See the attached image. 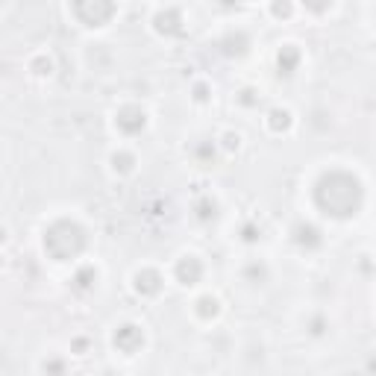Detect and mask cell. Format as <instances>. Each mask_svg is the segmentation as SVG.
I'll return each mask as SVG.
<instances>
[{
  "instance_id": "cell-1",
  "label": "cell",
  "mask_w": 376,
  "mask_h": 376,
  "mask_svg": "<svg viewBox=\"0 0 376 376\" xmlns=\"http://www.w3.org/2000/svg\"><path fill=\"white\" fill-rule=\"evenodd\" d=\"M312 200H315L318 212H323L326 218L350 221L365 206V186L356 174L332 168L318 176V183L312 188Z\"/></svg>"
},
{
  "instance_id": "cell-2",
  "label": "cell",
  "mask_w": 376,
  "mask_h": 376,
  "mask_svg": "<svg viewBox=\"0 0 376 376\" xmlns=\"http://www.w3.org/2000/svg\"><path fill=\"white\" fill-rule=\"evenodd\" d=\"M86 244H89L86 230L77 221H71V218L53 221L44 230V238H41L44 253L51 256L53 261H74V259H79L86 253Z\"/></svg>"
},
{
  "instance_id": "cell-3",
  "label": "cell",
  "mask_w": 376,
  "mask_h": 376,
  "mask_svg": "<svg viewBox=\"0 0 376 376\" xmlns=\"http://www.w3.org/2000/svg\"><path fill=\"white\" fill-rule=\"evenodd\" d=\"M71 15L83 27H106L118 15V6L109 0H77L71 4Z\"/></svg>"
},
{
  "instance_id": "cell-4",
  "label": "cell",
  "mask_w": 376,
  "mask_h": 376,
  "mask_svg": "<svg viewBox=\"0 0 376 376\" xmlns=\"http://www.w3.org/2000/svg\"><path fill=\"white\" fill-rule=\"evenodd\" d=\"M115 127H118V133H124V136H141L144 129H147V112L141 109V106H136V103H129V106H121L118 112H115Z\"/></svg>"
},
{
  "instance_id": "cell-5",
  "label": "cell",
  "mask_w": 376,
  "mask_h": 376,
  "mask_svg": "<svg viewBox=\"0 0 376 376\" xmlns=\"http://www.w3.org/2000/svg\"><path fill=\"white\" fill-rule=\"evenodd\" d=\"M153 30L159 32V36H165V39H179L186 32V18H183V12H179L176 6H165V9H159L153 15Z\"/></svg>"
},
{
  "instance_id": "cell-6",
  "label": "cell",
  "mask_w": 376,
  "mask_h": 376,
  "mask_svg": "<svg viewBox=\"0 0 376 376\" xmlns=\"http://www.w3.org/2000/svg\"><path fill=\"white\" fill-rule=\"evenodd\" d=\"M112 344H115V350H121L124 356H136L141 347H144V332L141 326L136 323H121L115 332H112Z\"/></svg>"
},
{
  "instance_id": "cell-7",
  "label": "cell",
  "mask_w": 376,
  "mask_h": 376,
  "mask_svg": "<svg viewBox=\"0 0 376 376\" xmlns=\"http://www.w3.org/2000/svg\"><path fill=\"white\" fill-rule=\"evenodd\" d=\"M291 241L297 244L300 250L312 253V250H320L323 247V233H320V226L312 223V221H297V223L291 226Z\"/></svg>"
},
{
  "instance_id": "cell-8",
  "label": "cell",
  "mask_w": 376,
  "mask_h": 376,
  "mask_svg": "<svg viewBox=\"0 0 376 376\" xmlns=\"http://www.w3.org/2000/svg\"><path fill=\"white\" fill-rule=\"evenodd\" d=\"M174 276H176V283L179 285H186V288H191V285H197L200 280H203V261L197 259V256H183L174 265Z\"/></svg>"
},
{
  "instance_id": "cell-9",
  "label": "cell",
  "mask_w": 376,
  "mask_h": 376,
  "mask_svg": "<svg viewBox=\"0 0 376 376\" xmlns=\"http://www.w3.org/2000/svg\"><path fill=\"white\" fill-rule=\"evenodd\" d=\"M218 51H221L223 56H230V59L247 56V51H250V36H247L244 30H230L226 36H221Z\"/></svg>"
},
{
  "instance_id": "cell-10",
  "label": "cell",
  "mask_w": 376,
  "mask_h": 376,
  "mask_svg": "<svg viewBox=\"0 0 376 376\" xmlns=\"http://www.w3.org/2000/svg\"><path fill=\"white\" fill-rule=\"evenodd\" d=\"M162 285H165V280H162V273L156 268H141L136 273V280H133V288H136V294H141V297H156V294L162 291Z\"/></svg>"
},
{
  "instance_id": "cell-11",
  "label": "cell",
  "mask_w": 376,
  "mask_h": 376,
  "mask_svg": "<svg viewBox=\"0 0 376 376\" xmlns=\"http://www.w3.org/2000/svg\"><path fill=\"white\" fill-rule=\"evenodd\" d=\"M300 62H303V53L297 44H283L280 53H276V74L280 77H294L300 71Z\"/></svg>"
},
{
  "instance_id": "cell-12",
  "label": "cell",
  "mask_w": 376,
  "mask_h": 376,
  "mask_svg": "<svg viewBox=\"0 0 376 376\" xmlns=\"http://www.w3.org/2000/svg\"><path fill=\"white\" fill-rule=\"evenodd\" d=\"M94 285H97V268H94V265H83V268L74 271L71 288H74L77 294H89V291H94Z\"/></svg>"
},
{
  "instance_id": "cell-13",
  "label": "cell",
  "mask_w": 376,
  "mask_h": 376,
  "mask_svg": "<svg viewBox=\"0 0 376 376\" xmlns=\"http://www.w3.org/2000/svg\"><path fill=\"white\" fill-rule=\"evenodd\" d=\"M191 156L197 159V165H215V159H218V141H212V138H200L197 144L191 147Z\"/></svg>"
},
{
  "instance_id": "cell-14",
  "label": "cell",
  "mask_w": 376,
  "mask_h": 376,
  "mask_svg": "<svg viewBox=\"0 0 376 376\" xmlns=\"http://www.w3.org/2000/svg\"><path fill=\"white\" fill-rule=\"evenodd\" d=\"M291 124H294V118H291V112H288V109L276 106V109L268 112V129H271V133L283 136V133H288V129H291Z\"/></svg>"
},
{
  "instance_id": "cell-15",
  "label": "cell",
  "mask_w": 376,
  "mask_h": 376,
  "mask_svg": "<svg viewBox=\"0 0 376 376\" xmlns=\"http://www.w3.org/2000/svg\"><path fill=\"white\" fill-rule=\"evenodd\" d=\"M194 312L203 320H215L221 315V300L215 294H203V297H197V303H194Z\"/></svg>"
},
{
  "instance_id": "cell-16",
  "label": "cell",
  "mask_w": 376,
  "mask_h": 376,
  "mask_svg": "<svg viewBox=\"0 0 376 376\" xmlns=\"http://www.w3.org/2000/svg\"><path fill=\"white\" fill-rule=\"evenodd\" d=\"M112 171L115 174H121V176H127V174H133L136 171V165H138V159H136V153H129V150H118V153H112Z\"/></svg>"
},
{
  "instance_id": "cell-17",
  "label": "cell",
  "mask_w": 376,
  "mask_h": 376,
  "mask_svg": "<svg viewBox=\"0 0 376 376\" xmlns=\"http://www.w3.org/2000/svg\"><path fill=\"white\" fill-rule=\"evenodd\" d=\"M194 218H197L200 223L215 221L218 218V200H212L209 194H206V197H197V200H194Z\"/></svg>"
},
{
  "instance_id": "cell-18",
  "label": "cell",
  "mask_w": 376,
  "mask_h": 376,
  "mask_svg": "<svg viewBox=\"0 0 376 376\" xmlns=\"http://www.w3.org/2000/svg\"><path fill=\"white\" fill-rule=\"evenodd\" d=\"M244 280H247L250 285H265L268 283V265L259 261V259L247 261V265H244Z\"/></svg>"
},
{
  "instance_id": "cell-19",
  "label": "cell",
  "mask_w": 376,
  "mask_h": 376,
  "mask_svg": "<svg viewBox=\"0 0 376 376\" xmlns=\"http://www.w3.org/2000/svg\"><path fill=\"white\" fill-rule=\"evenodd\" d=\"M41 373L44 376H68V362L62 356H47L41 362Z\"/></svg>"
},
{
  "instance_id": "cell-20",
  "label": "cell",
  "mask_w": 376,
  "mask_h": 376,
  "mask_svg": "<svg viewBox=\"0 0 376 376\" xmlns=\"http://www.w3.org/2000/svg\"><path fill=\"white\" fill-rule=\"evenodd\" d=\"M30 71L36 74V77H51V74H53V59L47 56V53L32 56V59H30Z\"/></svg>"
},
{
  "instance_id": "cell-21",
  "label": "cell",
  "mask_w": 376,
  "mask_h": 376,
  "mask_svg": "<svg viewBox=\"0 0 376 376\" xmlns=\"http://www.w3.org/2000/svg\"><path fill=\"white\" fill-rule=\"evenodd\" d=\"M238 238H241L244 244H256V241H261V226H259L256 221H244V223H241V230H238Z\"/></svg>"
},
{
  "instance_id": "cell-22",
  "label": "cell",
  "mask_w": 376,
  "mask_h": 376,
  "mask_svg": "<svg viewBox=\"0 0 376 376\" xmlns=\"http://www.w3.org/2000/svg\"><path fill=\"white\" fill-rule=\"evenodd\" d=\"M326 330H330V323H326L323 315H312V318H309V332H312V335H323Z\"/></svg>"
},
{
  "instance_id": "cell-23",
  "label": "cell",
  "mask_w": 376,
  "mask_h": 376,
  "mask_svg": "<svg viewBox=\"0 0 376 376\" xmlns=\"http://www.w3.org/2000/svg\"><path fill=\"white\" fill-rule=\"evenodd\" d=\"M191 97H194V101H197V103H206L209 97H212V89H209L206 83H194V89H191Z\"/></svg>"
},
{
  "instance_id": "cell-24",
  "label": "cell",
  "mask_w": 376,
  "mask_h": 376,
  "mask_svg": "<svg viewBox=\"0 0 376 376\" xmlns=\"http://www.w3.org/2000/svg\"><path fill=\"white\" fill-rule=\"evenodd\" d=\"M238 103H241V106H256L259 97H256L253 89H244V91H238Z\"/></svg>"
},
{
  "instance_id": "cell-25",
  "label": "cell",
  "mask_w": 376,
  "mask_h": 376,
  "mask_svg": "<svg viewBox=\"0 0 376 376\" xmlns=\"http://www.w3.org/2000/svg\"><path fill=\"white\" fill-rule=\"evenodd\" d=\"M271 12L276 15V18H288V15L294 12V6L288 4V0H285V4H271Z\"/></svg>"
},
{
  "instance_id": "cell-26",
  "label": "cell",
  "mask_w": 376,
  "mask_h": 376,
  "mask_svg": "<svg viewBox=\"0 0 376 376\" xmlns=\"http://www.w3.org/2000/svg\"><path fill=\"white\" fill-rule=\"evenodd\" d=\"M238 144H241V136L238 133H226L223 136V150H238Z\"/></svg>"
},
{
  "instance_id": "cell-27",
  "label": "cell",
  "mask_w": 376,
  "mask_h": 376,
  "mask_svg": "<svg viewBox=\"0 0 376 376\" xmlns=\"http://www.w3.org/2000/svg\"><path fill=\"white\" fill-rule=\"evenodd\" d=\"M71 347H74V353H79V356H83V353L89 350V341H86V338H77Z\"/></svg>"
},
{
  "instance_id": "cell-28",
  "label": "cell",
  "mask_w": 376,
  "mask_h": 376,
  "mask_svg": "<svg viewBox=\"0 0 376 376\" xmlns=\"http://www.w3.org/2000/svg\"><path fill=\"white\" fill-rule=\"evenodd\" d=\"M0 244H6V230L4 226H0Z\"/></svg>"
},
{
  "instance_id": "cell-29",
  "label": "cell",
  "mask_w": 376,
  "mask_h": 376,
  "mask_svg": "<svg viewBox=\"0 0 376 376\" xmlns=\"http://www.w3.org/2000/svg\"><path fill=\"white\" fill-rule=\"evenodd\" d=\"M101 376H118V373H101Z\"/></svg>"
}]
</instances>
